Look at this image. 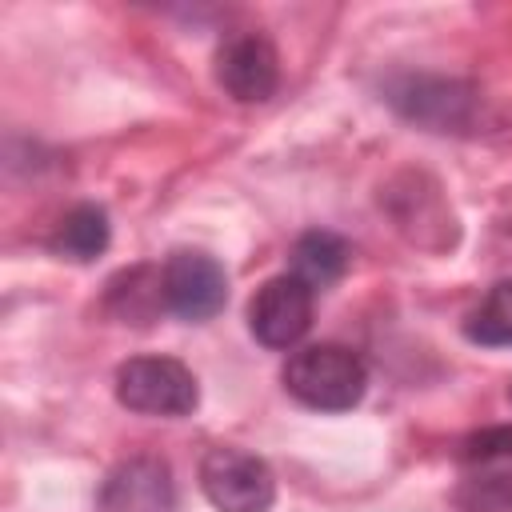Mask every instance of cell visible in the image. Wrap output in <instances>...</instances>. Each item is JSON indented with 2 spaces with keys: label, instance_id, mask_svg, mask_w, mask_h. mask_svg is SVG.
I'll return each instance as SVG.
<instances>
[{
  "label": "cell",
  "instance_id": "obj_1",
  "mask_svg": "<svg viewBox=\"0 0 512 512\" xmlns=\"http://www.w3.org/2000/svg\"><path fill=\"white\" fill-rule=\"evenodd\" d=\"M284 388L304 408L316 412H348L368 392V368L364 360L344 344H308L288 356L284 364Z\"/></svg>",
  "mask_w": 512,
  "mask_h": 512
},
{
  "label": "cell",
  "instance_id": "obj_2",
  "mask_svg": "<svg viewBox=\"0 0 512 512\" xmlns=\"http://www.w3.org/2000/svg\"><path fill=\"white\" fill-rule=\"evenodd\" d=\"M116 400L140 416H188L200 404L196 376L176 356H132L116 368Z\"/></svg>",
  "mask_w": 512,
  "mask_h": 512
},
{
  "label": "cell",
  "instance_id": "obj_3",
  "mask_svg": "<svg viewBox=\"0 0 512 512\" xmlns=\"http://www.w3.org/2000/svg\"><path fill=\"white\" fill-rule=\"evenodd\" d=\"M200 492L216 512H272L276 504V476L272 468L236 444H216L200 456Z\"/></svg>",
  "mask_w": 512,
  "mask_h": 512
},
{
  "label": "cell",
  "instance_id": "obj_4",
  "mask_svg": "<svg viewBox=\"0 0 512 512\" xmlns=\"http://www.w3.org/2000/svg\"><path fill=\"white\" fill-rule=\"evenodd\" d=\"M388 100L400 116L432 132H476V124H484V96L464 80L400 76L388 84Z\"/></svg>",
  "mask_w": 512,
  "mask_h": 512
},
{
  "label": "cell",
  "instance_id": "obj_5",
  "mask_svg": "<svg viewBox=\"0 0 512 512\" xmlns=\"http://www.w3.org/2000/svg\"><path fill=\"white\" fill-rule=\"evenodd\" d=\"M312 308L316 288L304 284L296 272H284L256 288L248 304V328L264 348H296L312 328Z\"/></svg>",
  "mask_w": 512,
  "mask_h": 512
},
{
  "label": "cell",
  "instance_id": "obj_6",
  "mask_svg": "<svg viewBox=\"0 0 512 512\" xmlns=\"http://www.w3.org/2000/svg\"><path fill=\"white\" fill-rule=\"evenodd\" d=\"M160 288H164V308H172L180 320H212L228 300L224 264L192 248H180L164 260Z\"/></svg>",
  "mask_w": 512,
  "mask_h": 512
},
{
  "label": "cell",
  "instance_id": "obj_7",
  "mask_svg": "<svg viewBox=\"0 0 512 512\" xmlns=\"http://www.w3.org/2000/svg\"><path fill=\"white\" fill-rule=\"evenodd\" d=\"M216 84L236 104H264L280 88V56L264 32H236L216 52Z\"/></svg>",
  "mask_w": 512,
  "mask_h": 512
},
{
  "label": "cell",
  "instance_id": "obj_8",
  "mask_svg": "<svg viewBox=\"0 0 512 512\" xmlns=\"http://www.w3.org/2000/svg\"><path fill=\"white\" fill-rule=\"evenodd\" d=\"M172 508H176L172 472L156 456H136L116 464L96 496V512H172Z\"/></svg>",
  "mask_w": 512,
  "mask_h": 512
},
{
  "label": "cell",
  "instance_id": "obj_9",
  "mask_svg": "<svg viewBox=\"0 0 512 512\" xmlns=\"http://www.w3.org/2000/svg\"><path fill=\"white\" fill-rule=\"evenodd\" d=\"M344 268H348V244H344L336 232L312 228V232H304V236L296 240V248H292V272H296L304 284H312L316 292L328 288V284H336V280L344 276Z\"/></svg>",
  "mask_w": 512,
  "mask_h": 512
},
{
  "label": "cell",
  "instance_id": "obj_10",
  "mask_svg": "<svg viewBox=\"0 0 512 512\" xmlns=\"http://www.w3.org/2000/svg\"><path fill=\"white\" fill-rule=\"evenodd\" d=\"M108 236H112V228H108L104 208H96V204H76V208L64 212V220L56 224V232H52V252L88 264V260H96V256L108 248Z\"/></svg>",
  "mask_w": 512,
  "mask_h": 512
},
{
  "label": "cell",
  "instance_id": "obj_11",
  "mask_svg": "<svg viewBox=\"0 0 512 512\" xmlns=\"http://www.w3.org/2000/svg\"><path fill=\"white\" fill-rule=\"evenodd\" d=\"M464 336L480 348L512 344V280H496L488 296L464 316Z\"/></svg>",
  "mask_w": 512,
  "mask_h": 512
},
{
  "label": "cell",
  "instance_id": "obj_12",
  "mask_svg": "<svg viewBox=\"0 0 512 512\" xmlns=\"http://www.w3.org/2000/svg\"><path fill=\"white\" fill-rule=\"evenodd\" d=\"M464 512H512V480L508 476H476L460 488Z\"/></svg>",
  "mask_w": 512,
  "mask_h": 512
},
{
  "label": "cell",
  "instance_id": "obj_13",
  "mask_svg": "<svg viewBox=\"0 0 512 512\" xmlns=\"http://www.w3.org/2000/svg\"><path fill=\"white\" fill-rule=\"evenodd\" d=\"M464 460H480V464H488V460H512V424H504V428H484V432H476V436H468L464 440Z\"/></svg>",
  "mask_w": 512,
  "mask_h": 512
},
{
  "label": "cell",
  "instance_id": "obj_14",
  "mask_svg": "<svg viewBox=\"0 0 512 512\" xmlns=\"http://www.w3.org/2000/svg\"><path fill=\"white\" fill-rule=\"evenodd\" d=\"M508 400H512V388H508Z\"/></svg>",
  "mask_w": 512,
  "mask_h": 512
}]
</instances>
